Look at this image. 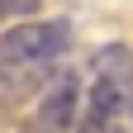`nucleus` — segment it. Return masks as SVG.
<instances>
[{"mask_svg": "<svg viewBox=\"0 0 133 133\" xmlns=\"http://www.w3.org/2000/svg\"><path fill=\"white\" fill-rule=\"evenodd\" d=\"M71 48V24L66 19H29L10 24L0 33V57H19V62H52Z\"/></svg>", "mask_w": 133, "mask_h": 133, "instance_id": "1", "label": "nucleus"}, {"mask_svg": "<svg viewBox=\"0 0 133 133\" xmlns=\"http://www.w3.org/2000/svg\"><path fill=\"white\" fill-rule=\"evenodd\" d=\"M81 109V76L76 71H62L38 90V114L29 119V133H66Z\"/></svg>", "mask_w": 133, "mask_h": 133, "instance_id": "2", "label": "nucleus"}, {"mask_svg": "<svg viewBox=\"0 0 133 133\" xmlns=\"http://www.w3.org/2000/svg\"><path fill=\"white\" fill-rule=\"evenodd\" d=\"M57 76V66L48 62H19V57H0V105H24V100H33L48 81Z\"/></svg>", "mask_w": 133, "mask_h": 133, "instance_id": "3", "label": "nucleus"}, {"mask_svg": "<svg viewBox=\"0 0 133 133\" xmlns=\"http://www.w3.org/2000/svg\"><path fill=\"white\" fill-rule=\"evenodd\" d=\"M128 86L133 81H109V76H95V86H90V100L86 105L105 114V124H124V114H128Z\"/></svg>", "mask_w": 133, "mask_h": 133, "instance_id": "4", "label": "nucleus"}, {"mask_svg": "<svg viewBox=\"0 0 133 133\" xmlns=\"http://www.w3.org/2000/svg\"><path fill=\"white\" fill-rule=\"evenodd\" d=\"M90 71L95 76H109V81H133V48L124 43H105L90 52Z\"/></svg>", "mask_w": 133, "mask_h": 133, "instance_id": "5", "label": "nucleus"}, {"mask_svg": "<svg viewBox=\"0 0 133 133\" xmlns=\"http://www.w3.org/2000/svg\"><path fill=\"white\" fill-rule=\"evenodd\" d=\"M71 128H76V133H109V124H105V114H100V109H90V105H81V109H76V119H71Z\"/></svg>", "mask_w": 133, "mask_h": 133, "instance_id": "6", "label": "nucleus"}, {"mask_svg": "<svg viewBox=\"0 0 133 133\" xmlns=\"http://www.w3.org/2000/svg\"><path fill=\"white\" fill-rule=\"evenodd\" d=\"M38 10H43V0H0V24L5 19H29Z\"/></svg>", "mask_w": 133, "mask_h": 133, "instance_id": "7", "label": "nucleus"}, {"mask_svg": "<svg viewBox=\"0 0 133 133\" xmlns=\"http://www.w3.org/2000/svg\"><path fill=\"white\" fill-rule=\"evenodd\" d=\"M128 124H133V86H128Z\"/></svg>", "mask_w": 133, "mask_h": 133, "instance_id": "8", "label": "nucleus"}]
</instances>
